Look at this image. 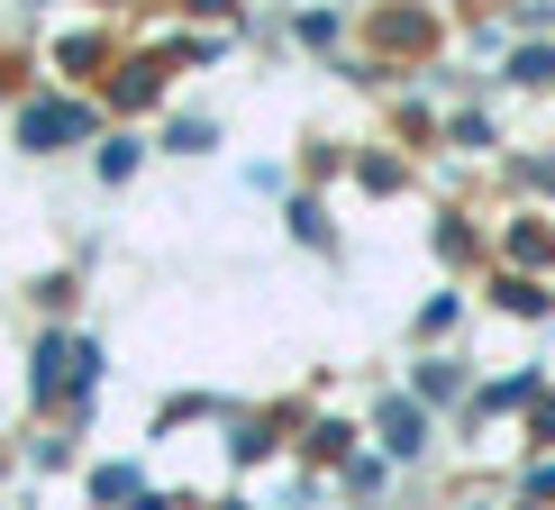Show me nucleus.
Segmentation results:
<instances>
[{
    "label": "nucleus",
    "instance_id": "obj_1",
    "mask_svg": "<svg viewBox=\"0 0 555 510\" xmlns=\"http://www.w3.org/2000/svg\"><path fill=\"white\" fill-rule=\"evenodd\" d=\"M55 137H82V110H28V146H55Z\"/></svg>",
    "mask_w": 555,
    "mask_h": 510
},
{
    "label": "nucleus",
    "instance_id": "obj_2",
    "mask_svg": "<svg viewBox=\"0 0 555 510\" xmlns=\"http://www.w3.org/2000/svg\"><path fill=\"white\" fill-rule=\"evenodd\" d=\"M137 155H146V146H137V137H119V146L101 155V174H109V182H128V174H137Z\"/></svg>",
    "mask_w": 555,
    "mask_h": 510
}]
</instances>
